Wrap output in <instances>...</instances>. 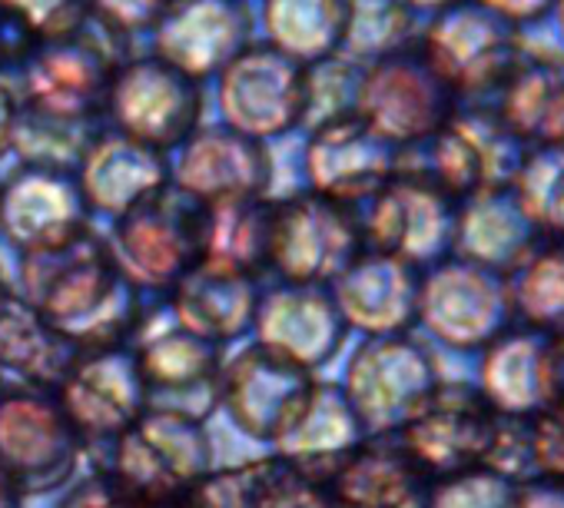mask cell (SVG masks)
I'll return each mask as SVG.
<instances>
[{
	"mask_svg": "<svg viewBox=\"0 0 564 508\" xmlns=\"http://www.w3.org/2000/svg\"><path fill=\"white\" fill-rule=\"evenodd\" d=\"M203 213L206 203L170 180L117 216L113 260L143 283H183L203 267Z\"/></svg>",
	"mask_w": 564,
	"mask_h": 508,
	"instance_id": "obj_4",
	"label": "cell"
},
{
	"mask_svg": "<svg viewBox=\"0 0 564 508\" xmlns=\"http://www.w3.org/2000/svg\"><path fill=\"white\" fill-rule=\"evenodd\" d=\"M514 508H564V482L528 478L518 485Z\"/></svg>",
	"mask_w": 564,
	"mask_h": 508,
	"instance_id": "obj_34",
	"label": "cell"
},
{
	"mask_svg": "<svg viewBox=\"0 0 564 508\" xmlns=\"http://www.w3.org/2000/svg\"><path fill=\"white\" fill-rule=\"evenodd\" d=\"M541 239L511 186H488L458 203L452 257L511 277Z\"/></svg>",
	"mask_w": 564,
	"mask_h": 508,
	"instance_id": "obj_18",
	"label": "cell"
},
{
	"mask_svg": "<svg viewBox=\"0 0 564 508\" xmlns=\"http://www.w3.org/2000/svg\"><path fill=\"white\" fill-rule=\"evenodd\" d=\"M518 326L564 336V239L544 236L508 277Z\"/></svg>",
	"mask_w": 564,
	"mask_h": 508,
	"instance_id": "obj_25",
	"label": "cell"
},
{
	"mask_svg": "<svg viewBox=\"0 0 564 508\" xmlns=\"http://www.w3.org/2000/svg\"><path fill=\"white\" fill-rule=\"evenodd\" d=\"M501 415L485 402L475 382L442 379L435 392L395 432V442L432 478L485 468Z\"/></svg>",
	"mask_w": 564,
	"mask_h": 508,
	"instance_id": "obj_8",
	"label": "cell"
},
{
	"mask_svg": "<svg viewBox=\"0 0 564 508\" xmlns=\"http://www.w3.org/2000/svg\"><path fill=\"white\" fill-rule=\"evenodd\" d=\"M252 41L249 0H170L150 31L153 54L199 84L219 77Z\"/></svg>",
	"mask_w": 564,
	"mask_h": 508,
	"instance_id": "obj_13",
	"label": "cell"
},
{
	"mask_svg": "<svg viewBox=\"0 0 564 508\" xmlns=\"http://www.w3.org/2000/svg\"><path fill=\"white\" fill-rule=\"evenodd\" d=\"M531 448H534V478L564 482V406L547 409L531 419Z\"/></svg>",
	"mask_w": 564,
	"mask_h": 508,
	"instance_id": "obj_31",
	"label": "cell"
},
{
	"mask_svg": "<svg viewBox=\"0 0 564 508\" xmlns=\"http://www.w3.org/2000/svg\"><path fill=\"white\" fill-rule=\"evenodd\" d=\"M259 24L265 44L306 67L343 54L346 0H262Z\"/></svg>",
	"mask_w": 564,
	"mask_h": 508,
	"instance_id": "obj_24",
	"label": "cell"
},
{
	"mask_svg": "<svg viewBox=\"0 0 564 508\" xmlns=\"http://www.w3.org/2000/svg\"><path fill=\"white\" fill-rule=\"evenodd\" d=\"M4 4L18 11L41 41L70 31L90 14V0H4Z\"/></svg>",
	"mask_w": 564,
	"mask_h": 508,
	"instance_id": "obj_30",
	"label": "cell"
},
{
	"mask_svg": "<svg viewBox=\"0 0 564 508\" xmlns=\"http://www.w3.org/2000/svg\"><path fill=\"white\" fill-rule=\"evenodd\" d=\"M173 183L196 196L199 203L232 199V196H265L272 183L269 150L226 127H199L183 147L173 170Z\"/></svg>",
	"mask_w": 564,
	"mask_h": 508,
	"instance_id": "obj_17",
	"label": "cell"
},
{
	"mask_svg": "<svg viewBox=\"0 0 564 508\" xmlns=\"http://www.w3.org/2000/svg\"><path fill=\"white\" fill-rule=\"evenodd\" d=\"M336 283H339L343 310L372 336L409 333L419 323L422 270L395 257L362 249Z\"/></svg>",
	"mask_w": 564,
	"mask_h": 508,
	"instance_id": "obj_20",
	"label": "cell"
},
{
	"mask_svg": "<svg viewBox=\"0 0 564 508\" xmlns=\"http://www.w3.org/2000/svg\"><path fill=\"white\" fill-rule=\"evenodd\" d=\"M199 80L160 61L156 54L130 57L113 77L104 107V120L110 123V130L160 153L180 150L199 130Z\"/></svg>",
	"mask_w": 564,
	"mask_h": 508,
	"instance_id": "obj_7",
	"label": "cell"
},
{
	"mask_svg": "<svg viewBox=\"0 0 564 508\" xmlns=\"http://www.w3.org/2000/svg\"><path fill=\"white\" fill-rule=\"evenodd\" d=\"M458 110V97L429 64L419 44H405L362 64L356 117L392 147L409 150L438 133Z\"/></svg>",
	"mask_w": 564,
	"mask_h": 508,
	"instance_id": "obj_3",
	"label": "cell"
},
{
	"mask_svg": "<svg viewBox=\"0 0 564 508\" xmlns=\"http://www.w3.org/2000/svg\"><path fill=\"white\" fill-rule=\"evenodd\" d=\"M87 226L80 180L54 166H24L0 183V229L21 246L54 239Z\"/></svg>",
	"mask_w": 564,
	"mask_h": 508,
	"instance_id": "obj_19",
	"label": "cell"
},
{
	"mask_svg": "<svg viewBox=\"0 0 564 508\" xmlns=\"http://www.w3.org/2000/svg\"><path fill=\"white\" fill-rule=\"evenodd\" d=\"M514 24L481 0H462V4L432 14L419 47L438 77L452 87L462 104H488L511 67L521 61L511 47Z\"/></svg>",
	"mask_w": 564,
	"mask_h": 508,
	"instance_id": "obj_6",
	"label": "cell"
},
{
	"mask_svg": "<svg viewBox=\"0 0 564 508\" xmlns=\"http://www.w3.org/2000/svg\"><path fill=\"white\" fill-rule=\"evenodd\" d=\"M18 114H21V100L14 94V87L0 77V156H4L14 147V127H18Z\"/></svg>",
	"mask_w": 564,
	"mask_h": 508,
	"instance_id": "obj_35",
	"label": "cell"
},
{
	"mask_svg": "<svg viewBox=\"0 0 564 508\" xmlns=\"http://www.w3.org/2000/svg\"><path fill=\"white\" fill-rule=\"evenodd\" d=\"M471 382L501 419L544 415L557 406L554 336L514 323L485 353H478Z\"/></svg>",
	"mask_w": 564,
	"mask_h": 508,
	"instance_id": "obj_16",
	"label": "cell"
},
{
	"mask_svg": "<svg viewBox=\"0 0 564 508\" xmlns=\"http://www.w3.org/2000/svg\"><path fill=\"white\" fill-rule=\"evenodd\" d=\"M511 193L541 236L564 239V147L528 150L511 180Z\"/></svg>",
	"mask_w": 564,
	"mask_h": 508,
	"instance_id": "obj_27",
	"label": "cell"
},
{
	"mask_svg": "<svg viewBox=\"0 0 564 508\" xmlns=\"http://www.w3.org/2000/svg\"><path fill=\"white\" fill-rule=\"evenodd\" d=\"M415 14L402 0H346L343 54L356 64H372L412 44Z\"/></svg>",
	"mask_w": 564,
	"mask_h": 508,
	"instance_id": "obj_26",
	"label": "cell"
},
{
	"mask_svg": "<svg viewBox=\"0 0 564 508\" xmlns=\"http://www.w3.org/2000/svg\"><path fill=\"white\" fill-rule=\"evenodd\" d=\"M319 482L329 508H429L435 485L395 435H372L339 448Z\"/></svg>",
	"mask_w": 564,
	"mask_h": 508,
	"instance_id": "obj_14",
	"label": "cell"
},
{
	"mask_svg": "<svg viewBox=\"0 0 564 508\" xmlns=\"http://www.w3.org/2000/svg\"><path fill=\"white\" fill-rule=\"evenodd\" d=\"M272 216L265 196H232L206 203L203 267L226 277H256L272 267Z\"/></svg>",
	"mask_w": 564,
	"mask_h": 508,
	"instance_id": "obj_22",
	"label": "cell"
},
{
	"mask_svg": "<svg viewBox=\"0 0 564 508\" xmlns=\"http://www.w3.org/2000/svg\"><path fill=\"white\" fill-rule=\"evenodd\" d=\"M508 277L462 257L422 270L419 326L445 349L462 356L485 353L514 326Z\"/></svg>",
	"mask_w": 564,
	"mask_h": 508,
	"instance_id": "obj_2",
	"label": "cell"
},
{
	"mask_svg": "<svg viewBox=\"0 0 564 508\" xmlns=\"http://www.w3.org/2000/svg\"><path fill=\"white\" fill-rule=\"evenodd\" d=\"M359 209L319 193H303L275 203L272 216V267L300 287L339 280L359 252Z\"/></svg>",
	"mask_w": 564,
	"mask_h": 508,
	"instance_id": "obj_9",
	"label": "cell"
},
{
	"mask_svg": "<svg viewBox=\"0 0 564 508\" xmlns=\"http://www.w3.org/2000/svg\"><path fill=\"white\" fill-rule=\"evenodd\" d=\"M37 44H41V37L34 34V28L0 0V77L21 74L28 67V61L34 57Z\"/></svg>",
	"mask_w": 564,
	"mask_h": 508,
	"instance_id": "obj_33",
	"label": "cell"
},
{
	"mask_svg": "<svg viewBox=\"0 0 564 508\" xmlns=\"http://www.w3.org/2000/svg\"><path fill=\"white\" fill-rule=\"evenodd\" d=\"M77 180L87 206L120 216L170 183V160L166 153L143 147L117 130H100L80 160Z\"/></svg>",
	"mask_w": 564,
	"mask_h": 508,
	"instance_id": "obj_21",
	"label": "cell"
},
{
	"mask_svg": "<svg viewBox=\"0 0 564 508\" xmlns=\"http://www.w3.org/2000/svg\"><path fill=\"white\" fill-rule=\"evenodd\" d=\"M518 485L491 468H468L432 485L429 508H514Z\"/></svg>",
	"mask_w": 564,
	"mask_h": 508,
	"instance_id": "obj_29",
	"label": "cell"
},
{
	"mask_svg": "<svg viewBox=\"0 0 564 508\" xmlns=\"http://www.w3.org/2000/svg\"><path fill=\"white\" fill-rule=\"evenodd\" d=\"M402 4H405V8H409L412 14H419V11L438 14V11H448V8L462 4V0H402Z\"/></svg>",
	"mask_w": 564,
	"mask_h": 508,
	"instance_id": "obj_36",
	"label": "cell"
},
{
	"mask_svg": "<svg viewBox=\"0 0 564 508\" xmlns=\"http://www.w3.org/2000/svg\"><path fill=\"white\" fill-rule=\"evenodd\" d=\"M554 359H557V406H564V336H554Z\"/></svg>",
	"mask_w": 564,
	"mask_h": 508,
	"instance_id": "obj_37",
	"label": "cell"
},
{
	"mask_svg": "<svg viewBox=\"0 0 564 508\" xmlns=\"http://www.w3.org/2000/svg\"><path fill=\"white\" fill-rule=\"evenodd\" d=\"M216 104L226 127L259 143L282 137L303 127L306 67L265 41H252L216 77Z\"/></svg>",
	"mask_w": 564,
	"mask_h": 508,
	"instance_id": "obj_10",
	"label": "cell"
},
{
	"mask_svg": "<svg viewBox=\"0 0 564 508\" xmlns=\"http://www.w3.org/2000/svg\"><path fill=\"white\" fill-rule=\"evenodd\" d=\"M130 57V37L87 14L70 31L37 44L34 57L21 71V104L54 117L100 123L110 84Z\"/></svg>",
	"mask_w": 564,
	"mask_h": 508,
	"instance_id": "obj_1",
	"label": "cell"
},
{
	"mask_svg": "<svg viewBox=\"0 0 564 508\" xmlns=\"http://www.w3.org/2000/svg\"><path fill=\"white\" fill-rule=\"evenodd\" d=\"M399 147L349 114L313 130L306 147V176L313 193L359 209L399 170Z\"/></svg>",
	"mask_w": 564,
	"mask_h": 508,
	"instance_id": "obj_15",
	"label": "cell"
},
{
	"mask_svg": "<svg viewBox=\"0 0 564 508\" xmlns=\"http://www.w3.org/2000/svg\"><path fill=\"white\" fill-rule=\"evenodd\" d=\"M24 249L31 303L54 323L77 313H97L120 287L123 270L113 260L110 242L94 236L87 226Z\"/></svg>",
	"mask_w": 564,
	"mask_h": 508,
	"instance_id": "obj_11",
	"label": "cell"
},
{
	"mask_svg": "<svg viewBox=\"0 0 564 508\" xmlns=\"http://www.w3.org/2000/svg\"><path fill=\"white\" fill-rule=\"evenodd\" d=\"M442 379L435 353L412 333L372 336L352 372L356 415L372 435H395Z\"/></svg>",
	"mask_w": 564,
	"mask_h": 508,
	"instance_id": "obj_12",
	"label": "cell"
},
{
	"mask_svg": "<svg viewBox=\"0 0 564 508\" xmlns=\"http://www.w3.org/2000/svg\"><path fill=\"white\" fill-rule=\"evenodd\" d=\"M359 77H362V64H356L346 54H333V57H323L316 64H306L303 127L316 130V127H323L329 120L356 114Z\"/></svg>",
	"mask_w": 564,
	"mask_h": 508,
	"instance_id": "obj_28",
	"label": "cell"
},
{
	"mask_svg": "<svg viewBox=\"0 0 564 508\" xmlns=\"http://www.w3.org/2000/svg\"><path fill=\"white\" fill-rule=\"evenodd\" d=\"M166 8L170 0H90V14L130 41L137 34H150Z\"/></svg>",
	"mask_w": 564,
	"mask_h": 508,
	"instance_id": "obj_32",
	"label": "cell"
},
{
	"mask_svg": "<svg viewBox=\"0 0 564 508\" xmlns=\"http://www.w3.org/2000/svg\"><path fill=\"white\" fill-rule=\"evenodd\" d=\"M458 203L419 173L395 170L359 206L366 249L386 252L415 270H429L452 257Z\"/></svg>",
	"mask_w": 564,
	"mask_h": 508,
	"instance_id": "obj_5",
	"label": "cell"
},
{
	"mask_svg": "<svg viewBox=\"0 0 564 508\" xmlns=\"http://www.w3.org/2000/svg\"><path fill=\"white\" fill-rule=\"evenodd\" d=\"M528 147H564V67L518 61L498 94L481 104Z\"/></svg>",
	"mask_w": 564,
	"mask_h": 508,
	"instance_id": "obj_23",
	"label": "cell"
}]
</instances>
